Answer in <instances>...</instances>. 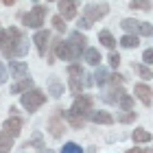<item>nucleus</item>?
<instances>
[{"mask_svg": "<svg viewBox=\"0 0 153 153\" xmlns=\"http://www.w3.org/2000/svg\"><path fill=\"white\" fill-rule=\"evenodd\" d=\"M92 105H94L92 96H88V94H76V96H74L72 107H70V112H74V114H79V116H83V118H85V116H88V114L94 109Z\"/></svg>", "mask_w": 153, "mask_h": 153, "instance_id": "5", "label": "nucleus"}, {"mask_svg": "<svg viewBox=\"0 0 153 153\" xmlns=\"http://www.w3.org/2000/svg\"><path fill=\"white\" fill-rule=\"evenodd\" d=\"M53 26H55L57 31H66V20H64V18H61L59 13H57V16L53 18Z\"/></svg>", "mask_w": 153, "mask_h": 153, "instance_id": "36", "label": "nucleus"}, {"mask_svg": "<svg viewBox=\"0 0 153 153\" xmlns=\"http://www.w3.org/2000/svg\"><path fill=\"white\" fill-rule=\"evenodd\" d=\"M44 18H46V7L35 4V7H33V9L22 18V20H24V26L39 31V29H42V24H44Z\"/></svg>", "mask_w": 153, "mask_h": 153, "instance_id": "4", "label": "nucleus"}, {"mask_svg": "<svg viewBox=\"0 0 153 153\" xmlns=\"http://www.w3.org/2000/svg\"><path fill=\"white\" fill-rule=\"evenodd\" d=\"M76 7H79V0H59V16L64 20L76 18Z\"/></svg>", "mask_w": 153, "mask_h": 153, "instance_id": "8", "label": "nucleus"}, {"mask_svg": "<svg viewBox=\"0 0 153 153\" xmlns=\"http://www.w3.org/2000/svg\"><path fill=\"white\" fill-rule=\"evenodd\" d=\"M92 76H94V83H96V85H105V83H109V72H107L103 66H96V72H94Z\"/></svg>", "mask_w": 153, "mask_h": 153, "instance_id": "18", "label": "nucleus"}, {"mask_svg": "<svg viewBox=\"0 0 153 153\" xmlns=\"http://www.w3.org/2000/svg\"><path fill=\"white\" fill-rule=\"evenodd\" d=\"M83 74H85V72H83V68L79 64H70V66H68V76H72V79H81Z\"/></svg>", "mask_w": 153, "mask_h": 153, "instance_id": "31", "label": "nucleus"}, {"mask_svg": "<svg viewBox=\"0 0 153 153\" xmlns=\"http://www.w3.org/2000/svg\"><path fill=\"white\" fill-rule=\"evenodd\" d=\"M13 147V138L7 131H0V153H9Z\"/></svg>", "mask_w": 153, "mask_h": 153, "instance_id": "23", "label": "nucleus"}, {"mask_svg": "<svg viewBox=\"0 0 153 153\" xmlns=\"http://www.w3.org/2000/svg\"><path fill=\"white\" fill-rule=\"evenodd\" d=\"M127 153H142V149H138V147H134V149H129Z\"/></svg>", "mask_w": 153, "mask_h": 153, "instance_id": "42", "label": "nucleus"}, {"mask_svg": "<svg viewBox=\"0 0 153 153\" xmlns=\"http://www.w3.org/2000/svg\"><path fill=\"white\" fill-rule=\"evenodd\" d=\"M131 138H134V142H138V144L151 142V131H147V129H134Z\"/></svg>", "mask_w": 153, "mask_h": 153, "instance_id": "21", "label": "nucleus"}, {"mask_svg": "<svg viewBox=\"0 0 153 153\" xmlns=\"http://www.w3.org/2000/svg\"><path fill=\"white\" fill-rule=\"evenodd\" d=\"M9 72L13 79H24V76H29V66H26V61L9 59Z\"/></svg>", "mask_w": 153, "mask_h": 153, "instance_id": "9", "label": "nucleus"}, {"mask_svg": "<svg viewBox=\"0 0 153 153\" xmlns=\"http://www.w3.org/2000/svg\"><path fill=\"white\" fill-rule=\"evenodd\" d=\"M125 94V90L120 88V85H114V90H109V92H105V94H103V101H105V103H118V99H120V96Z\"/></svg>", "mask_w": 153, "mask_h": 153, "instance_id": "19", "label": "nucleus"}, {"mask_svg": "<svg viewBox=\"0 0 153 153\" xmlns=\"http://www.w3.org/2000/svg\"><path fill=\"white\" fill-rule=\"evenodd\" d=\"M99 42H101L105 48H112V51L116 48V39H114V35H112L109 31H101V33H99Z\"/></svg>", "mask_w": 153, "mask_h": 153, "instance_id": "22", "label": "nucleus"}, {"mask_svg": "<svg viewBox=\"0 0 153 153\" xmlns=\"http://www.w3.org/2000/svg\"><path fill=\"white\" fill-rule=\"evenodd\" d=\"M11 42V31L9 29H0V48H4Z\"/></svg>", "mask_w": 153, "mask_h": 153, "instance_id": "35", "label": "nucleus"}, {"mask_svg": "<svg viewBox=\"0 0 153 153\" xmlns=\"http://www.w3.org/2000/svg\"><path fill=\"white\" fill-rule=\"evenodd\" d=\"M9 31H11V42L2 48V53H4L9 59L24 57V55L29 53V39H26L22 33H20V29H16V26H11Z\"/></svg>", "mask_w": 153, "mask_h": 153, "instance_id": "1", "label": "nucleus"}, {"mask_svg": "<svg viewBox=\"0 0 153 153\" xmlns=\"http://www.w3.org/2000/svg\"><path fill=\"white\" fill-rule=\"evenodd\" d=\"M68 85H70V92H72L74 96L81 94V85H83L81 79H72V76H70V79H68Z\"/></svg>", "mask_w": 153, "mask_h": 153, "instance_id": "34", "label": "nucleus"}, {"mask_svg": "<svg viewBox=\"0 0 153 153\" xmlns=\"http://www.w3.org/2000/svg\"><path fill=\"white\" fill-rule=\"evenodd\" d=\"M33 2H37V0H33Z\"/></svg>", "mask_w": 153, "mask_h": 153, "instance_id": "46", "label": "nucleus"}, {"mask_svg": "<svg viewBox=\"0 0 153 153\" xmlns=\"http://www.w3.org/2000/svg\"><path fill=\"white\" fill-rule=\"evenodd\" d=\"M131 9H138V11H149L151 9V0H131Z\"/></svg>", "mask_w": 153, "mask_h": 153, "instance_id": "30", "label": "nucleus"}, {"mask_svg": "<svg viewBox=\"0 0 153 153\" xmlns=\"http://www.w3.org/2000/svg\"><path fill=\"white\" fill-rule=\"evenodd\" d=\"M55 53H57V57L59 59H66V61H74V59H79L81 57V48L74 44V42H64V39H57L55 42Z\"/></svg>", "mask_w": 153, "mask_h": 153, "instance_id": "3", "label": "nucleus"}, {"mask_svg": "<svg viewBox=\"0 0 153 153\" xmlns=\"http://www.w3.org/2000/svg\"><path fill=\"white\" fill-rule=\"evenodd\" d=\"M138 44H140V39H138V35H131V33H125V35L120 37V46H123V48H136Z\"/></svg>", "mask_w": 153, "mask_h": 153, "instance_id": "25", "label": "nucleus"}, {"mask_svg": "<svg viewBox=\"0 0 153 153\" xmlns=\"http://www.w3.org/2000/svg\"><path fill=\"white\" fill-rule=\"evenodd\" d=\"M107 61H109V66H112V68H118V66H120V55H118V53H112V55L107 57Z\"/></svg>", "mask_w": 153, "mask_h": 153, "instance_id": "37", "label": "nucleus"}, {"mask_svg": "<svg viewBox=\"0 0 153 153\" xmlns=\"http://www.w3.org/2000/svg\"><path fill=\"white\" fill-rule=\"evenodd\" d=\"M134 70L138 72V76H142L144 81H149L151 76H153V72H151V68H149L147 64H134Z\"/></svg>", "mask_w": 153, "mask_h": 153, "instance_id": "26", "label": "nucleus"}, {"mask_svg": "<svg viewBox=\"0 0 153 153\" xmlns=\"http://www.w3.org/2000/svg\"><path fill=\"white\" fill-rule=\"evenodd\" d=\"M136 118H138V114L134 112V109H123V114H118V116H116V120L127 125V123H134Z\"/></svg>", "mask_w": 153, "mask_h": 153, "instance_id": "27", "label": "nucleus"}, {"mask_svg": "<svg viewBox=\"0 0 153 153\" xmlns=\"http://www.w3.org/2000/svg\"><path fill=\"white\" fill-rule=\"evenodd\" d=\"M109 83H112V85H120L123 83V74H118V72L109 74Z\"/></svg>", "mask_w": 153, "mask_h": 153, "instance_id": "39", "label": "nucleus"}, {"mask_svg": "<svg viewBox=\"0 0 153 153\" xmlns=\"http://www.w3.org/2000/svg\"><path fill=\"white\" fill-rule=\"evenodd\" d=\"M76 26H79V29H83V31H88V29H90V26H92V22H90V20H88V18H81V20H79V22H76Z\"/></svg>", "mask_w": 153, "mask_h": 153, "instance_id": "40", "label": "nucleus"}, {"mask_svg": "<svg viewBox=\"0 0 153 153\" xmlns=\"http://www.w3.org/2000/svg\"><path fill=\"white\" fill-rule=\"evenodd\" d=\"M31 88H33V79L31 76H24V79H18L11 85V94H24L26 90H31Z\"/></svg>", "mask_w": 153, "mask_h": 153, "instance_id": "13", "label": "nucleus"}, {"mask_svg": "<svg viewBox=\"0 0 153 153\" xmlns=\"http://www.w3.org/2000/svg\"><path fill=\"white\" fill-rule=\"evenodd\" d=\"M142 61L144 64H153V48H147V51L142 53Z\"/></svg>", "mask_w": 153, "mask_h": 153, "instance_id": "38", "label": "nucleus"}, {"mask_svg": "<svg viewBox=\"0 0 153 153\" xmlns=\"http://www.w3.org/2000/svg\"><path fill=\"white\" fill-rule=\"evenodd\" d=\"M48 94H51L53 99H59V96L64 94V83H61L57 76H51V79H48Z\"/></svg>", "mask_w": 153, "mask_h": 153, "instance_id": "14", "label": "nucleus"}, {"mask_svg": "<svg viewBox=\"0 0 153 153\" xmlns=\"http://www.w3.org/2000/svg\"><path fill=\"white\" fill-rule=\"evenodd\" d=\"M46 2H55V0H46Z\"/></svg>", "mask_w": 153, "mask_h": 153, "instance_id": "45", "label": "nucleus"}, {"mask_svg": "<svg viewBox=\"0 0 153 153\" xmlns=\"http://www.w3.org/2000/svg\"><path fill=\"white\" fill-rule=\"evenodd\" d=\"M138 35H142V37H153V24H151V22H140V24H138Z\"/></svg>", "mask_w": 153, "mask_h": 153, "instance_id": "29", "label": "nucleus"}, {"mask_svg": "<svg viewBox=\"0 0 153 153\" xmlns=\"http://www.w3.org/2000/svg\"><path fill=\"white\" fill-rule=\"evenodd\" d=\"M134 92H136V96L144 103V105H151L153 103V92H151V88L147 85V83H136Z\"/></svg>", "mask_w": 153, "mask_h": 153, "instance_id": "12", "label": "nucleus"}, {"mask_svg": "<svg viewBox=\"0 0 153 153\" xmlns=\"http://www.w3.org/2000/svg\"><path fill=\"white\" fill-rule=\"evenodd\" d=\"M70 42H74V44L76 46H79L81 48V51H85V48H88V44H85V35H81V31H74V33H70Z\"/></svg>", "mask_w": 153, "mask_h": 153, "instance_id": "28", "label": "nucleus"}, {"mask_svg": "<svg viewBox=\"0 0 153 153\" xmlns=\"http://www.w3.org/2000/svg\"><path fill=\"white\" fill-rule=\"evenodd\" d=\"M59 112H61V109H59ZM61 118H66V120L70 123L74 129H81V127H83V123H85V118H83V116L70 112V109H68V112H61Z\"/></svg>", "mask_w": 153, "mask_h": 153, "instance_id": "15", "label": "nucleus"}, {"mask_svg": "<svg viewBox=\"0 0 153 153\" xmlns=\"http://www.w3.org/2000/svg\"><path fill=\"white\" fill-rule=\"evenodd\" d=\"M59 153H83V149H81V144H76V142H66Z\"/></svg>", "mask_w": 153, "mask_h": 153, "instance_id": "32", "label": "nucleus"}, {"mask_svg": "<svg viewBox=\"0 0 153 153\" xmlns=\"http://www.w3.org/2000/svg\"><path fill=\"white\" fill-rule=\"evenodd\" d=\"M48 39H51V33L44 31V29H39L35 35H33L31 42H35V46H37V53L42 55V57H46V48H48Z\"/></svg>", "mask_w": 153, "mask_h": 153, "instance_id": "11", "label": "nucleus"}, {"mask_svg": "<svg viewBox=\"0 0 153 153\" xmlns=\"http://www.w3.org/2000/svg\"><path fill=\"white\" fill-rule=\"evenodd\" d=\"M48 127H51V136H53V138H59V136H61V129H64V125L59 123V114H55L51 120H48Z\"/></svg>", "mask_w": 153, "mask_h": 153, "instance_id": "20", "label": "nucleus"}, {"mask_svg": "<svg viewBox=\"0 0 153 153\" xmlns=\"http://www.w3.org/2000/svg\"><path fill=\"white\" fill-rule=\"evenodd\" d=\"M109 13V7L105 2H101V4H96V2H90L83 7V18H88L90 22H96V20H101V18H105Z\"/></svg>", "mask_w": 153, "mask_h": 153, "instance_id": "6", "label": "nucleus"}, {"mask_svg": "<svg viewBox=\"0 0 153 153\" xmlns=\"http://www.w3.org/2000/svg\"><path fill=\"white\" fill-rule=\"evenodd\" d=\"M118 105H120V109H131L134 107V99H131L129 94H123L120 99H118Z\"/></svg>", "mask_w": 153, "mask_h": 153, "instance_id": "33", "label": "nucleus"}, {"mask_svg": "<svg viewBox=\"0 0 153 153\" xmlns=\"http://www.w3.org/2000/svg\"><path fill=\"white\" fill-rule=\"evenodd\" d=\"M83 59L88 61L90 66H99L101 64V53H99V48H85V51H83Z\"/></svg>", "mask_w": 153, "mask_h": 153, "instance_id": "16", "label": "nucleus"}, {"mask_svg": "<svg viewBox=\"0 0 153 153\" xmlns=\"http://www.w3.org/2000/svg\"><path fill=\"white\" fill-rule=\"evenodd\" d=\"M142 153H153V151H142Z\"/></svg>", "mask_w": 153, "mask_h": 153, "instance_id": "44", "label": "nucleus"}, {"mask_svg": "<svg viewBox=\"0 0 153 153\" xmlns=\"http://www.w3.org/2000/svg\"><path fill=\"white\" fill-rule=\"evenodd\" d=\"M2 2H4V4H13L16 0H2Z\"/></svg>", "mask_w": 153, "mask_h": 153, "instance_id": "43", "label": "nucleus"}, {"mask_svg": "<svg viewBox=\"0 0 153 153\" xmlns=\"http://www.w3.org/2000/svg\"><path fill=\"white\" fill-rule=\"evenodd\" d=\"M85 118L92 120V123H96V125H112L114 123V116L109 112H105V109H92Z\"/></svg>", "mask_w": 153, "mask_h": 153, "instance_id": "10", "label": "nucleus"}, {"mask_svg": "<svg viewBox=\"0 0 153 153\" xmlns=\"http://www.w3.org/2000/svg\"><path fill=\"white\" fill-rule=\"evenodd\" d=\"M2 131H7L11 138H18L22 134V118L20 116H9L4 120V125H2Z\"/></svg>", "mask_w": 153, "mask_h": 153, "instance_id": "7", "label": "nucleus"}, {"mask_svg": "<svg viewBox=\"0 0 153 153\" xmlns=\"http://www.w3.org/2000/svg\"><path fill=\"white\" fill-rule=\"evenodd\" d=\"M4 81H7V68L2 66V61H0V85H2Z\"/></svg>", "mask_w": 153, "mask_h": 153, "instance_id": "41", "label": "nucleus"}, {"mask_svg": "<svg viewBox=\"0 0 153 153\" xmlns=\"http://www.w3.org/2000/svg\"><path fill=\"white\" fill-rule=\"evenodd\" d=\"M138 20L136 18H125L123 22H120V26H123V31L125 33H131V35H138Z\"/></svg>", "mask_w": 153, "mask_h": 153, "instance_id": "17", "label": "nucleus"}, {"mask_svg": "<svg viewBox=\"0 0 153 153\" xmlns=\"http://www.w3.org/2000/svg\"><path fill=\"white\" fill-rule=\"evenodd\" d=\"M20 103H22V107L29 114H33L46 103V94L42 92L39 88H31V90H26L24 94H20Z\"/></svg>", "mask_w": 153, "mask_h": 153, "instance_id": "2", "label": "nucleus"}, {"mask_svg": "<svg viewBox=\"0 0 153 153\" xmlns=\"http://www.w3.org/2000/svg\"><path fill=\"white\" fill-rule=\"evenodd\" d=\"M26 147H35L37 151H44V149H46L44 138H42V131H35V134L29 138V144H26Z\"/></svg>", "mask_w": 153, "mask_h": 153, "instance_id": "24", "label": "nucleus"}]
</instances>
